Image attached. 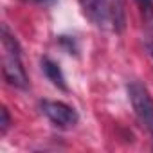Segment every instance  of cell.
I'll use <instances>...</instances> for the list:
<instances>
[{
	"label": "cell",
	"instance_id": "9c48e42d",
	"mask_svg": "<svg viewBox=\"0 0 153 153\" xmlns=\"http://www.w3.org/2000/svg\"><path fill=\"white\" fill-rule=\"evenodd\" d=\"M149 52H151V56H153V43H151V47H149Z\"/></svg>",
	"mask_w": 153,
	"mask_h": 153
},
{
	"label": "cell",
	"instance_id": "5b68a950",
	"mask_svg": "<svg viewBox=\"0 0 153 153\" xmlns=\"http://www.w3.org/2000/svg\"><path fill=\"white\" fill-rule=\"evenodd\" d=\"M42 68H43L45 76L49 78V81H52L54 87H58V88H61V90H67L65 76H63V72H61V68H59L58 63L51 61L49 58H43V59H42Z\"/></svg>",
	"mask_w": 153,
	"mask_h": 153
},
{
	"label": "cell",
	"instance_id": "52a82bcc",
	"mask_svg": "<svg viewBox=\"0 0 153 153\" xmlns=\"http://www.w3.org/2000/svg\"><path fill=\"white\" fill-rule=\"evenodd\" d=\"M31 2L40 4V6H52L54 2H58V0H31Z\"/></svg>",
	"mask_w": 153,
	"mask_h": 153
},
{
	"label": "cell",
	"instance_id": "3957f363",
	"mask_svg": "<svg viewBox=\"0 0 153 153\" xmlns=\"http://www.w3.org/2000/svg\"><path fill=\"white\" fill-rule=\"evenodd\" d=\"M42 112L56 124L61 128H70L76 126L79 121V115L72 106L61 103V101H42Z\"/></svg>",
	"mask_w": 153,
	"mask_h": 153
},
{
	"label": "cell",
	"instance_id": "6da1fadb",
	"mask_svg": "<svg viewBox=\"0 0 153 153\" xmlns=\"http://www.w3.org/2000/svg\"><path fill=\"white\" fill-rule=\"evenodd\" d=\"M2 70H4V78L9 85L18 87V88H27V76L22 67L20 59V49L16 40L7 33V29H2Z\"/></svg>",
	"mask_w": 153,
	"mask_h": 153
},
{
	"label": "cell",
	"instance_id": "277c9868",
	"mask_svg": "<svg viewBox=\"0 0 153 153\" xmlns=\"http://www.w3.org/2000/svg\"><path fill=\"white\" fill-rule=\"evenodd\" d=\"M81 6L85 13L97 24L101 25L106 16H108V7H106V0H81Z\"/></svg>",
	"mask_w": 153,
	"mask_h": 153
},
{
	"label": "cell",
	"instance_id": "7a4b0ae2",
	"mask_svg": "<svg viewBox=\"0 0 153 153\" xmlns=\"http://www.w3.org/2000/svg\"><path fill=\"white\" fill-rule=\"evenodd\" d=\"M128 94H130V101L133 105L137 117L148 128V131L153 135V99H151V96L137 81L128 85Z\"/></svg>",
	"mask_w": 153,
	"mask_h": 153
},
{
	"label": "cell",
	"instance_id": "8992f818",
	"mask_svg": "<svg viewBox=\"0 0 153 153\" xmlns=\"http://www.w3.org/2000/svg\"><path fill=\"white\" fill-rule=\"evenodd\" d=\"M0 114H2V121H0V124H2V130H6V128L9 126V114H7L6 108L0 110Z\"/></svg>",
	"mask_w": 153,
	"mask_h": 153
},
{
	"label": "cell",
	"instance_id": "ba28073f",
	"mask_svg": "<svg viewBox=\"0 0 153 153\" xmlns=\"http://www.w3.org/2000/svg\"><path fill=\"white\" fill-rule=\"evenodd\" d=\"M137 2H139L142 7H148V6H151V2H153V0H137Z\"/></svg>",
	"mask_w": 153,
	"mask_h": 153
}]
</instances>
